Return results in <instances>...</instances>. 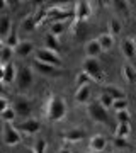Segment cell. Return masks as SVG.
<instances>
[{
	"label": "cell",
	"instance_id": "6da1fadb",
	"mask_svg": "<svg viewBox=\"0 0 136 153\" xmlns=\"http://www.w3.org/2000/svg\"><path fill=\"white\" fill-rule=\"evenodd\" d=\"M43 112L49 123H60L66 116V102L60 95H49L48 100L44 102Z\"/></svg>",
	"mask_w": 136,
	"mask_h": 153
},
{
	"label": "cell",
	"instance_id": "7a4b0ae2",
	"mask_svg": "<svg viewBox=\"0 0 136 153\" xmlns=\"http://www.w3.org/2000/svg\"><path fill=\"white\" fill-rule=\"evenodd\" d=\"M34 56H36V60L34 61H39V63H44V65H49V66H54V68H60L63 66V61H61L60 55H56L53 51H49V49H36L34 51Z\"/></svg>",
	"mask_w": 136,
	"mask_h": 153
},
{
	"label": "cell",
	"instance_id": "3957f363",
	"mask_svg": "<svg viewBox=\"0 0 136 153\" xmlns=\"http://www.w3.org/2000/svg\"><path fill=\"white\" fill-rule=\"evenodd\" d=\"M94 12L92 2H87V0H78L75 2V7H73V21L75 22H87L90 19Z\"/></svg>",
	"mask_w": 136,
	"mask_h": 153
},
{
	"label": "cell",
	"instance_id": "277c9868",
	"mask_svg": "<svg viewBox=\"0 0 136 153\" xmlns=\"http://www.w3.org/2000/svg\"><path fill=\"white\" fill-rule=\"evenodd\" d=\"M16 82H17V87L21 88V90H27V88H31L34 82V75H33V68H29V66H19L17 68V73H16Z\"/></svg>",
	"mask_w": 136,
	"mask_h": 153
},
{
	"label": "cell",
	"instance_id": "5b68a950",
	"mask_svg": "<svg viewBox=\"0 0 136 153\" xmlns=\"http://www.w3.org/2000/svg\"><path fill=\"white\" fill-rule=\"evenodd\" d=\"M87 112H88V116H90V119L95 121V123H100V124H107V123H109L107 109H104V107L99 104L97 100H94V102H88Z\"/></svg>",
	"mask_w": 136,
	"mask_h": 153
},
{
	"label": "cell",
	"instance_id": "8992f818",
	"mask_svg": "<svg viewBox=\"0 0 136 153\" xmlns=\"http://www.w3.org/2000/svg\"><path fill=\"white\" fill-rule=\"evenodd\" d=\"M90 78H92V82L95 80V82H100L104 78L102 75V70H100V63H99L97 58H85L83 60V70Z\"/></svg>",
	"mask_w": 136,
	"mask_h": 153
},
{
	"label": "cell",
	"instance_id": "52a82bcc",
	"mask_svg": "<svg viewBox=\"0 0 136 153\" xmlns=\"http://www.w3.org/2000/svg\"><path fill=\"white\" fill-rule=\"evenodd\" d=\"M2 140H4V143L7 146H16V145H19L22 141V136L21 133L14 128V124H7L5 123L4 129H2Z\"/></svg>",
	"mask_w": 136,
	"mask_h": 153
},
{
	"label": "cell",
	"instance_id": "ba28073f",
	"mask_svg": "<svg viewBox=\"0 0 136 153\" xmlns=\"http://www.w3.org/2000/svg\"><path fill=\"white\" fill-rule=\"evenodd\" d=\"M19 133H24L27 136H33V134H38L41 131V121L34 119V117H27L26 121L19 123L17 126H14Z\"/></svg>",
	"mask_w": 136,
	"mask_h": 153
},
{
	"label": "cell",
	"instance_id": "9c48e42d",
	"mask_svg": "<svg viewBox=\"0 0 136 153\" xmlns=\"http://www.w3.org/2000/svg\"><path fill=\"white\" fill-rule=\"evenodd\" d=\"M85 136H87V131L83 128H71V129H68L66 133L61 134L63 141H68V143H78Z\"/></svg>",
	"mask_w": 136,
	"mask_h": 153
},
{
	"label": "cell",
	"instance_id": "30bf717a",
	"mask_svg": "<svg viewBox=\"0 0 136 153\" xmlns=\"http://www.w3.org/2000/svg\"><path fill=\"white\" fill-rule=\"evenodd\" d=\"M14 112H16V116H21V117H27V116H31V104H29V100L27 99H16V102H14Z\"/></svg>",
	"mask_w": 136,
	"mask_h": 153
},
{
	"label": "cell",
	"instance_id": "8fae6325",
	"mask_svg": "<svg viewBox=\"0 0 136 153\" xmlns=\"http://www.w3.org/2000/svg\"><path fill=\"white\" fill-rule=\"evenodd\" d=\"M34 51H36V48H34V43L33 41H19V44H17L16 48H14V53H16L17 56H21V58H26V56L33 55Z\"/></svg>",
	"mask_w": 136,
	"mask_h": 153
},
{
	"label": "cell",
	"instance_id": "7c38bea8",
	"mask_svg": "<svg viewBox=\"0 0 136 153\" xmlns=\"http://www.w3.org/2000/svg\"><path fill=\"white\" fill-rule=\"evenodd\" d=\"M121 53L126 60H133L136 56V48H135V41L133 38H124L121 41Z\"/></svg>",
	"mask_w": 136,
	"mask_h": 153
},
{
	"label": "cell",
	"instance_id": "4fadbf2b",
	"mask_svg": "<svg viewBox=\"0 0 136 153\" xmlns=\"http://www.w3.org/2000/svg\"><path fill=\"white\" fill-rule=\"evenodd\" d=\"M107 146V140L106 136L102 134H94L90 140H88V148L92 150V152H104Z\"/></svg>",
	"mask_w": 136,
	"mask_h": 153
},
{
	"label": "cell",
	"instance_id": "5bb4252c",
	"mask_svg": "<svg viewBox=\"0 0 136 153\" xmlns=\"http://www.w3.org/2000/svg\"><path fill=\"white\" fill-rule=\"evenodd\" d=\"M34 68H36L41 75H46V76H58L61 73L60 68H54V66L44 65V63H39V61H34Z\"/></svg>",
	"mask_w": 136,
	"mask_h": 153
},
{
	"label": "cell",
	"instance_id": "9a60e30c",
	"mask_svg": "<svg viewBox=\"0 0 136 153\" xmlns=\"http://www.w3.org/2000/svg\"><path fill=\"white\" fill-rule=\"evenodd\" d=\"M44 49H49V51H53V53H60L61 51V43L58 38H54L53 34H46L44 36Z\"/></svg>",
	"mask_w": 136,
	"mask_h": 153
},
{
	"label": "cell",
	"instance_id": "2e32d148",
	"mask_svg": "<svg viewBox=\"0 0 136 153\" xmlns=\"http://www.w3.org/2000/svg\"><path fill=\"white\" fill-rule=\"evenodd\" d=\"M97 43H99V46H100V51L106 53V51H111V49H112V46H114V38L109 33H102L97 38Z\"/></svg>",
	"mask_w": 136,
	"mask_h": 153
},
{
	"label": "cell",
	"instance_id": "e0dca14e",
	"mask_svg": "<svg viewBox=\"0 0 136 153\" xmlns=\"http://www.w3.org/2000/svg\"><path fill=\"white\" fill-rule=\"evenodd\" d=\"M16 73H17V68L14 63H7L4 65V78H2V83H14L16 82Z\"/></svg>",
	"mask_w": 136,
	"mask_h": 153
},
{
	"label": "cell",
	"instance_id": "ac0fdd59",
	"mask_svg": "<svg viewBox=\"0 0 136 153\" xmlns=\"http://www.w3.org/2000/svg\"><path fill=\"white\" fill-rule=\"evenodd\" d=\"M100 46H99L97 39H90L87 44H85V56L87 58H99L100 56Z\"/></svg>",
	"mask_w": 136,
	"mask_h": 153
},
{
	"label": "cell",
	"instance_id": "d6986e66",
	"mask_svg": "<svg viewBox=\"0 0 136 153\" xmlns=\"http://www.w3.org/2000/svg\"><path fill=\"white\" fill-rule=\"evenodd\" d=\"M121 73H123V78H124L128 83H135L136 82V68L131 63H126L121 68Z\"/></svg>",
	"mask_w": 136,
	"mask_h": 153
},
{
	"label": "cell",
	"instance_id": "ffe728a7",
	"mask_svg": "<svg viewBox=\"0 0 136 153\" xmlns=\"http://www.w3.org/2000/svg\"><path fill=\"white\" fill-rule=\"evenodd\" d=\"M10 29H12V21H10V17H9V16L0 17V41H4V39L9 36Z\"/></svg>",
	"mask_w": 136,
	"mask_h": 153
},
{
	"label": "cell",
	"instance_id": "44dd1931",
	"mask_svg": "<svg viewBox=\"0 0 136 153\" xmlns=\"http://www.w3.org/2000/svg\"><path fill=\"white\" fill-rule=\"evenodd\" d=\"M88 99H90V87H88V85L77 88V92H75V102H78V104H87Z\"/></svg>",
	"mask_w": 136,
	"mask_h": 153
},
{
	"label": "cell",
	"instance_id": "7402d4cb",
	"mask_svg": "<svg viewBox=\"0 0 136 153\" xmlns=\"http://www.w3.org/2000/svg\"><path fill=\"white\" fill-rule=\"evenodd\" d=\"M102 92L106 94V95H109L112 100H117V99H126L124 97V92H123L119 87H116V85H106Z\"/></svg>",
	"mask_w": 136,
	"mask_h": 153
},
{
	"label": "cell",
	"instance_id": "603a6c76",
	"mask_svg": "<svg viewBox=\"0 0 136 153\" xmlns=\"http://www.w3.org/2000/svg\"><path fill=\"white\" fill-rule=\"evenodd\" d=\"M114 134H116V138L126 140L131 134V124L129 123H117V126H116V129H114Z\"/></svg>",
	"mask_w": 136,
	"mask_h": 153
},
{
	"label": "cell",
	"instance_id": "cb8c5ba5",
	"mask_svg": "<svg viewBox=\"0 0 136 153\" xmlns=\"http://www.w3.org/2000/svg\"><path fill=\"white\" fill-rule=\"evenodd\" d=\"M19 33H17V29H10V33H9V36H7L5 39H4V44H5L7 48H10V49H14L19 44Z\"/></svg>",
	"mask_w": 136,
	"mask_h": 153
},
{
	"label": "cell",
	"instance_id": "d4e9b609",
	"mask_svg": "<svg viewBox=\"0 0 136 153\" xmlns=\"http://www.w3.org/2000/svg\"><path fill=\"white\" fill-rule=\"evenodd\" d=\"M46 12H48V7L39 5L38 9H36V12L33 14V21H34V24H36V27L41 26V24L46 21Z\"/></svg>",
	"mask_w": 136,
	"mask_h": 153
},
{
	"label": "cell",
	"instance_id": "484cf974",
	"mask_svg": "<svg viewBox=\"0 0 136 153\" xmlns=\"http://www.w3.org/2000/svg\"><path fill=\"white\" fill-rule=\"evenodd\" d=\"M66 22H51V26H49V34H53L54 38H60L61 34L66 31Z\"/></svg>",
	"mask_w": 136,
	"mask_h": 153
},
{
	"label": "cell",
	"instance_id": "4316f807",
	"mask_svg": "<svg viewBox=\"0 0 136 153\" xmlns=\"http://www.w3.org/2000/svg\"><path fill=\"white\" fill-rule=\"evenodd\" d=\"M12 56H14V49L7 48L5 44H4V48L0 49V66L7 65V63H10Z\"/></svg>",
	"mask_w": 136,
	"mask_h": 153
},
{
	"label": "cell",
	"instance_id": "83f0119b",
	"mask_svg": "<svg viewBox=\"0 0 136 153\" xmlns=\"http://www.w3.org/2000/svg\"><path fill=\"white\" fill-rule=\"evenodd\" d=\"M90 82H92V78H90V76H88L85 71L77 73V76H75V85H77V88L85 87V85H90Z\"/></svg>",
	"mask_w": 136,
	"mask_h": 153
},
{
	"label": "cell",
	"instance_id": "f1b7e54d",
	"mask_svg": "<svg viewBox=\"0 0 136 153\" xmlns=\"http://www.w3.org/2000/svg\"><path fill=\"white\" fill-rule=\"evenodd\" d=\"M34 29H36V24L33 21V16L24 17L21 22V31H24V33H33Z\"/></svg>",
	"mask_w": 136,
	"mask_h": 153
},
{
	"label": "cell",
	"instance_id": "f546056e",
	"mask_svg": "<svg viewBox=\"0 0 136 153\" xmlns=\"http://www.w3.org/2000/svg\"><path fill=\"white\" fill-rule=\"evenodd\" d=\"M0 117H2V121H4V123H7V124H12L17 116H16V112H14V109H12V107H7V109L4 111L2 114H0Z\"/></svg>",
	"mask_w": 136,
	"mask_h": 153
},
{
	"label": "cell",
	"instance_id": "4dcf8cb0",
	"mask_svg": "<svg viewBox=\"0 0 136 153\" xmlns=\"http://www.w3.org/2000/svg\"><path fill=\"white\" fill-rule=\"evenodd\" d=\"M121 29H123V26H121V22L117 21V19H111L109 21V34L114 38L116 34L121 33Z\"/></svg>",
	"mask_w": 136,
	"mask_h": 153
},
{
	"label": "cell",
	"instance_id": "1f68e13d",
	"mask_svg": "<svg viewBox=\"0 0 136 153\" xmlns=\"http://www.w3.org/2000/svg\"><path fill=\"white\" fill-rule=\"evenodd\" d=\"M97 102L100 105H102L104 109H111V107H112V102H114V100H112V99L109 97V95H106V94H100V95H99V99H97Z\"/></svg>",
	"mask_w": 136,
	"mask_h": 153
},
{
	"label": "cell",
	"instance_id": "d6a6232c",
	"mask_svg": "<svg viewBox=\"0 0 136 153\" xmlns=\"http://www.w3.org/2000/svg\"><path fill=\"white\" fill-rule=\"evenodd\" d=\"M46 148H48V143H46V140L39 138V140H36V143H34L33 152H34V153H46Z\"/></svg>",
	"mask_w": 136,
	"mask_h": 153
},
{
	"label": "cell",
	"instance_id": "836d02e7",
	"mask_svg": "<svg viewBox=\"0 0 136 153\" xmlns=\"http://www.w3.org/2000/svg\"><path fill=\"white\" fill-rule=\"evenodd\" d=\"M114 117H116L117 123H129L131 114H129V111H128V109H126V111H117Z\"/></svg>",
	"mask_w": 136,
	"mask_h": 153
},
{
	"label": "cell",
	"instance_id": "e575fe53",
	"mask_svg": "<svg viewBox=\"0 0 136 153\" xmlns=\"http://www.w3.org/2000/svg\"><path fill=\"white\" fill-rule=\"evenodd\" d=\"M112 109L117 112V111H126L128 109V100L126 99H117V100H114L112 102Z\"/></svg>",
	"mask_w": 136,
	"mask_h": 153
},
{
	"label": "cell",
	"instance_id": "d590c367",
	"mask_svg": "<svg viewBox=\"0 0 136 153\" xmlns=\"http://www.w3.org/2000/svg\"><path fill=\"white\" fill-rule=\"evenodd\" d=\"M71 33L75 34V36H82V34L85 33L83 24H82V22H75V21H73V24H71Z\"/></svg>",
	"mask_w": 136,
	"mask_h": 153
},
{
	"label": "cell",
	"instance_id": "8d00e7d4",
	"mask_svg": "<svg viewBox=\"0 0 136 153\" xmlns=\"http://www.w3.org/2000/svg\"><path fill=\"white\" fill-rule=\"evenodd\" d=\"M114 146L116 148H128L129 146V145H128V141H126V140H123V138H114Z\"/></svg>",
	"mask_w": 136,
	"mask_h": 153
},
{
	"label": "cell",
	"instance_id": "74e56055",
	"mask_svg": "<svg viewBox=\"0 0 136 153\" xmlns=\"http://www.w3.org/2000/svg\"><path fill=\"white\" fill-rule=\"evenodd\" d=\"M7 107H10V105H9V100H7L5 97H0V114H2Z\"/></svg>",
	"mask_w": 136,
	"mask_h": 153
},
{
	"label": "cell",
	"instance_id": "f35d334b",
	"mask_svg": "<svg viewBox=\"0 0 136 153\" xmlns=\"http://www.w3.org/2000/svg\"><path fill=\"white\" fill-rule=\"evenodd\" d=\"M112 5L117 7V10H126V5H128V2H112Z\"/></svg>",
	"mask_w": 136,
	"mask_h": 153
},
{
	"label": "cell",
	"instance_id": "ab89813d",
	"mask_svg": "<svg viewBox=\"0 0 136 153\" xmlns=\"http://www.w3.org/2000/svg\"><path fill=\"white\" fill-rule=\"evenodd\" d=\"M58 153H71V150L70 148H66V146H63L61 150H58Z\"/></svg>",
	"mask_w": 136,
	"mask_h": 153
},
{
	"label": "cell",
	"instance_id": "60d3db41",
	"mask_svg": "<svg viewBox=\"0 0 136 153\" xmlns=\"http://www.w3.org/2000/svg\"><path fill=\"white\" fill-rule=\"evenodd\" d=\"M7 5H9V2H5V0H0V10H2V9H5Z\"/></svg>",
	"mask_w": 136,
	"mask_h": 153
},
{
	"label": "cell",
	"instance_id": "b9f144b4",
	"mask_svg": "<svg viewBox=\"0 0 136 153\" xmlns=\"http://www.w3.org/2000/svg\"><path fill=\"white\" fill-rule=\"evenodd\" d=\"M4 92H5V88H4V83L0 82V97H4Z\"/></svg>",
	"mask_w": 136,
	"mask_h": 153
},
{
	"label": "cell",
	"instance_id": "7bdbcfd3",
	"mask_svg": "<svg viewBox=\"0 0 136 153\" xmlns=\"http://www.w3.org/2000/svg\"><path fill=\"white\" fill-rule=\"evenodd\" d=\"M2 78H4V66H0V82H2Z\"/></svg>",
	"mask_w": 136,
	"mask_h": 153
},
{
	"label": "cell",
	"instance_id": "ee69618b",
	"mask_svg": "<svg viewBox=\"0 0 136 153\" xmlns=\"http://www.w3.org/2000/svg\"><path fill=\"white\" fill-rule=\"evenodd\" d=\"M24 153H34V152L31 150V148H26V150H24Z\"/></svg>",
	"mask_w": 136,
	"mask_h": 153
},
{
	"label": "cell",
	"instance_id": "f6af8a7d",
	"mask_svg": "<svg viewBox=\"0 0 136 153\" xmlns=\"http://www.w3.org/2000/svg\"><path fill=\"white\" fill-rule=\"evenodd\" d=\"M4 48V41H0V49Z\"/></svg>",
	"mask_w": 136,
	"mask_h": 153
},
{
	"label": "cell",
	"instance_id": "bcb514c9",
	"mask_svg": "<svg viewBox=\"0 0 136 153\" xmlns=\"http://www.w3.org/2000/svg\"><path fill=\"white\" fill-rule=\"evenodd\" d=\"M92 153H107V152H106V150H104V152H92Z\"/></svg>",
	"mask_w": 136,
	"mask_h": 153
},
{
	"label": "cell",
	"instance_id": "7dc6e473",
	"mask_svg": "<svg viewBox=\"0 0 136 153\" xmlns=\"http://www.w3.org/2000/svg\"><path fill=\"white\" fill-rule=\"evenodd\" d=\"M133 41H135V48H136V38H133Z\"/></svg>",
	"mask_w": 136,
	"mask_h": 153
}]
</instances>
